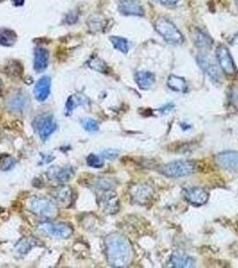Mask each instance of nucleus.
<instances>
[{"mask_svg": "<svg viewBox=\"0 0 238 268\" xmlns=\"http://www.w3.org/2000/svg\"><path fill=\"white\" fill-rule=\"evenodd\" d=\"M235 4H236V7L238 8V0H235Z\"/></svg>", "mask_w": 238, "mask_h": 268, "instance_id": "37", "label": "nucleus"}, {"mask_svg": "<svg viewBox=\"0 0 238 268\" xmlns=\"http://www.w3.org/2000/svg\"><path fill=\"white\" fill-rule=\"evenodd\" d=\"M85 102V98H84L82 95L75 94V95L71 96V97L68 98L67 102H66V106H65L66 112H67V113L72 112L74 108H76L78 106H81V105H83Z\"/></svg>", "mask_w": 238, "mask_h": 268, "instance_id": "27", "label": "nucleus"}, {"mask_svg": "<svg viewBox=\"0 0 238 268\" xmlns=\"http://www.w3.org/2000/svg\"><path fill=\"white\" fill-rule=\"evenodd\" d=\"M152 194V190L147 185H138L133 188L132 196L138 203H145Z\"/></svg>", "mask_w": 238, "mask_h": 268, "instance_id": "19", "label": "nucleus"}, {"mask_svg": "<svg viewBox=\"0 0 238 268\" xmlns=\"http://www.w3.org/2000/svg\"><path fill=\"white\" fill-rule=\"evenodd\" d=\"M197 62L201 68L209 75V77L211 78L212 81H220L221 79L220 71L218 69L216 63L213 61V59L208 54H199L197 56Z\"/></svg>", "mask_w": 238, "mask_h": 268, "instance_id": "8", "label": "nucleus"}, {"mask_svg": "<svg viewBox=\"0 0 238 268\" xmlns=\"http://www.w3.org/2000/svg\"><path fill=\"white\" fill-rule=\"evenodd\" d=\"M50 84L51 81L48 76H43L37 81L34 87V95L37 100L45 101L47 99L50 93Z\"/></svg>", "mask_w": 238, "mask_h": 268, "instance_id": "14", "label": "nucleus"}, {"mask_svg": "<svg viewBox=\"0 0 238 268\" xmlns=\"http://www.w3.org/2000/svg\"><path fill=\"white\" fill-rule=\"evenodd\" d=\"M81 123L84 129H85L87 131L94 132V131H97L99 130V124L93 118H84L81 121Z\"/></svg>", "mask_w": 238, "mask_h": 268, "instance_id": "29", "label": "nucleus"}, {"mask_svg": "<svg viewBox=\"0 0 238 268\" xmlns=\"http://www.w3.org/2000/svg\"><path fill=\"white\" fill-rule=\"evenodd\" d=\"M17 33L10 29L0 30V45L5 47H11L17 42Z\"/></svg>", "mask_w": 238, "mask_h": 268, "instance_id": "22", "label": "nucleus"}, {"mask_svg": "<svg viewBox=\"0 0 238 268\" xmlns=\"http://www.w3.org/2000/svg\"><path fill=\"white\" fill-rule=\"evenodd\" d=\"M170 263L173 267L188 268L195 266V260L184 252H174L170 257Z\"/></svg>", "mask_w": 238, "mask_h": 268, "instance_id": "12", "label": "nucleus"}, {"mask_svg": "<svg viewBox=\"0 0 238 268\" xmlns=\"http://www.w3.org/2000/svg\"><path fill=\"white\" fill-rule=\"evenodd\" d=\"M119 155V151L117 150H113V149H109V150H105V151L101 152V156L102 158H104L106 159H109V160H112L118 157Z\"/></svg>", "mask_w": 238, "mask_h": 268, "instance_id": "31", "label": "nucleus"}, {"mask_svg": "<svg viewBox=\"0 0 238 268\" xmlns=\"http://www.w3.org/2000/svg\"><path fill=\"white\" fill-rule=\"evenodd\" d=\"M35 128L41 139L48 138L57 129V122L51 114H41L35 120Z\"/></svg>", "mask_w": 238, "mask_h": 268, "instance_id": "7", "label": "nucleus"}, {"mask_svg": "<svg viewBox=\"0 0 238 268\" xmlns=\"http://www.w3.org/2000/svg\"><path fill=\"white\" fill-rule=\"evenodd\" d=\"M216 56L218 59V65L226 75H234L236 73V67L232 59L229 50L226 46L219 45L217 48Z\"/></svg>", "mask_w": 238, "mask_h": 268, "instance_id": "6", "label": "nucleus"}, {"mask_svg": "<svg viewBox=\"0 0 238 268\" xmlns=\"http://www.w3.org/2000/svg\"><path fill=\"white\" fill-rule=\"evenodd\" d=\"M167 84L171 90L176 92H186L187 90L186 80L177 75H170L167 81Z\"/></svg>", "mask_w": 238, "mask_h": 268, "instance_id": "21", "label": "nucleus"}, {"mask_svg": "<svg viewBox=\"0 0 238 268\" xmlns=\"http://www.w3.org/2000/svg\"><path fill=\"white\" fill-rule=\"evenodd\" d=\"M233 44L238 45V34L236 36L234 37V40H233Z\"/></svg>", "mask_w": 238, "mask_h": 268, "instance_id": "36", "label": "nucleus"}, {"mask_svg": "<svg viewBox=\"0 0 238 268\" xmlns=\"http://www.w3.org/2000/svg\"><path fill=\"white\" fill-rule=\"evenodd\" d=\"M6 73L11 75L13 77L22 76L23 74V67L20 63L17 61H11L6 66Z\"/></svg>", "mask_w": 238, "mask_h": 268, "instance_id": "28", "label": "nucleus"}, {"mask_svg": "<svg viewBox=\"0 0 238 268\" xmlns=\"http://www.w3.org/2000/svg\"><path fill=\"white\" fill-rule=\"evenodd\" d=\"M0 91H1V84H0Z\"/></svg>", "mask_w": 238, "mask_h": 268, "instance_id": "38", "label": "nucleus"}, {"mask_svg": "<svg viewBox=\"0 0 238 268\" xmlns=\"http://www.w3.org/2000/svg\"><path fill=\"white\" fill-rule=\"evenodd\" d=\"M96 185L98 187L102 188V189H109L112 184L107 179H100L96 183Z\"/></svg>", "mask_w": 238, "mask_h": 268, "instance_id": "35", "label": "nucleus"}, {"mask_svg": "<svg viewBox=\"0 0 238 268\" xmlns=\"http://www.w3.org/2000/svg\"><path fill=\"white\" fill-rule=\"evenodd\" d=\"M192 40L198 49H203V50L211 49L213 45L212 39L207 33L198 28H194L192 31Z\"/></svg>", "mask_w": 238, "mask_h": 268, "instance_id": "13", "label": "nucleus"}, {"mask_svg": "<svg viewBox=\"0 0 238 268\" xmlns=\"http://www.w3.org/2000/svg\"><path fill=\"white\" fill-rule=\"evenodd\" d=\"M52 195L58 205H60L62 207H67L72 202L73 191L71 190V188L67 186H61L53 191Z\"/></svg>", "mask_w": 238, "mask_h": 268, "instance_id": "16", "label": "nucleus"}, {"mask_svg": "<svg viewBox=\"0 0 238 268\" xmlns=\"http://www.w3.org/2000/svg\"><path fill=\"white\" fill-rule=\"evenodd\" d=\"M26 104H27V98L22 93L14 94L8 102L9 108L14 112H22L25 109Z\"/></svg>", "mask_w": 238, "mask_h": 268, "instance_id": "20", "label": "nucleus"}, {"mask_svg": "<svg viewBox=\"0 0 238 268\" xmlns=\"http://www.w3.org/2000/svg\"><path fill=\"white\" fill-rule=\"evenodd\" d=\"M87 64L92 69L98 71L100 73H107L109 70V67L105 62L101 60L99 57H92Z\"/></svg>", "mask_w": 238, "mask_h": 268, "instance_id": "26", "label": "nucleus"}, {"mask_svg": "<svg viewBox=\"0 0 238 268\" xmlns=\"http://www.w3.org/2000/svg\"><path fill=\"white\" fill-rule=\"evenodd\" d=\"M152 1L158 3V4L166 6V7H173V6L178 4L180 0H152Z\"/></svg>", "mask_w": 238, "mask_h": 268, "instance_id": "33", "label": "nucleus"}, {"mask_svg": "<svg viewBox=\"0 0 238 268\" xmlns=\"http://www.w3.org/2000/svg\"><path fill=\"white\" fill-rule=\"evenodd\" d=\"M103 208L109 214H116L119 210V201L114 192L106 193L102 198Z\"/></svg>", "mask_w": 238, "mask_h": 268, "instance_id": "17", "label": "nucleus"}, {"mask_svg": "<svg viewBox=\"0 0 238 268\" xmlns=\"http://www.w3.org/2000/svg\"><path fill=\"white\" fill-rule=\"evenodd\" d=\"M160 172L167 177L178 178L192 175L194 172V165L192 161L178 160L164 165L161 167Z\"/></svg>", "mask_w": 238, "mask_h": 268, "instance_id": "3", "label": "nucleus"}, {"mask_svg": "<svg viewBox=\"0 0 238 268\" xmlns=\"http://www.w3.org/2000/svg\"><path fill=\"white\" fill-rule=\"evenodd\" d=\"M184 195L186 200L195 207H201L209 199V193L202 188H188L184 191Z\"/></svg>", "mask_w": 238, "mask_h": 268, "instance_id": "9", "label": "nucleus"}, {"mask_svg": "<svg viewBox=\"0 0 238 268\" xmlns=\"http://www.w3.org/2000/svg\"><path fill=\"white\" fill-rule=\"evenodd\" d=\"M135 81L140 89H148L153 85L155 76L148 71H141L135 74Z\"/></svg>", "mask_w": 238, "mask_h": 268, "instance_id": "18", "label": "nucleus"}, {"mask_svg": "<svg viewBox=\"0 0 238 268\" xmlns=\"http://www.w3.org/2000/svg\"><path fill=\"white\" fill-rule=\"evenodd\" d=\"M157 33L167 42L172 45H180L184 42V37L178 27L165 17H158L154 25Z\"/></svg>", "mask_w": 238, "mask_h": 268, "instance_id": "2", "label": "nucleus"}, {"mask_svg": "<svg viewBox=\"0 0 238 268\" xmlns=\"http://www.w3.org/2000/svg\"><path fill=\"white\" fill-rule=\"evenodd\" d=\"M49 51L43 48H36L34 50L33 67L37 73L43 72L49 65Z\"/></svg>", "mask_w": 238, "mask_h": 268, "instance_id": "15", "label": "nucleus"}, {"mask_svg": "<svg viewBox=\"0 0 238 268\" xmlns=\"http://www.w3.org/2000/svg\"><path fill=\"white\" fill-rule=\"evenodd\" d=\"M53 174V177L58 182H67L73 176V172L72 168L65 167V168H57L56 172H50Z\"/></svg>", "mask_w": 238, "mask_h": 268, "instance_id": "25", "label": "nucleus"}, {"mask_svg": "<svg viewBox=\"0 0 238 268\" xmlns=\"http://www.w3.org/2000/svg\"><path fill=\"white\" fill-rule=\"evenodd\" d=\"M111 43L113 45L114 48L120 51L122 53L126 54L129 50V44L128 41L125 38L118 36H112L109 38Z\"/></svg>", "mask_w": 238, "mask_h": 268, "instance_id": "24", "label": "nucleus"}, {"mask_svg": "<svg viewBox=\"0 0 238 268\" xmlns=\"http://www.w3.org/2000/svg\"><path fill=\"white\" fill-rule=\"evenodd\" d=\"M216 160L218 165L226 170L237 172L238 152L237 151H227L221 152L217 156Z\"/></svg>", "mask_w": 238, "mask_h": 268, "instance_id": "10", "label": "nucleus"}, {"mask_svg": "<svg viewBox=\"0 0 238 268\" xmlns=\"http://www.w3.org/2000/svg\"><path fill=\"white\" fill-rule=\"evenodd\" d=\"M30 210L43 217H54L57 214V207L48 199L33 198L29 203Z\"/></svg>", "mask_w": 238, "mask_h": 268, "instance_id": "5", "label": "nucleus"}, {"mask_svg": "<svg viewBox=\"0 0 238 268\" xmlns=\"http://www.w3.org/2000/svg\"><path fill=\"white\" fill-rule=\"evenodd\" d=\"M88 27L93 33L100 32L105 27V20L103 17L99 15L92 16L88 20Z\"/></svg>", "mask_w": 238, "mask_h": 268, "instance_id": "23", "label": "nucleus"}, {"mask_svg": "<svg viewBox=\"0 0 238 268\" xmlns=\"http://www.w3.org/2000/svg\"><path fill=\"white\" fill-rule=\"evenodd\" d=\"M106 254L109 264L115 267H125L132 258V247L129 240L118 233L106 238Z\"/></svg>", "mask_w": 238, "mask_h": 268, "instance_id": "1", "label": "nucleus"}, {"mask_svg": "<svg viewBox=\"0 0 238 268\" xmlns=\"http://www.w3.org/2000/svg\"><path fill=\"white\" fill-rule=\"evenodd\" d=\"M15 165V160L12 158H6V159L2 160V162L0 163V169L1 170H9L11 169Z\"/></svg>", "mask_w": 238, "mask_h": 268, "instance_id": "32", "label": "nucleus"}, {"mask_svg": "<svg viewBox=\"0 0 238 268\" xmlns=\"http://www.w3.org/2000/svg\"><path fill=\"white\" fill-rule=\"evenodd\" d=\"M39 231L48 237L66 239L72 234L73 229L67 223H43L39 226Z\"/></svg>", "mask_w": 238, "mask_h": 268, "instance_id": "4", "label": "nucleus"}, {"mask_svg": "<svg viewBox=\"0 0 238 268\" xmlns=\"http://www.w3.org/2000/svg\"><path fill=\"white\" fill-rule=\"evenodd\" d=\"M118 11L124 16L143 17L144 10L138 0H120L118 3Z\"/></svg>", "mask_w": 238, "mask_h": 268, "instance_id": "11", "label": "nucleus"}, {"mask_svg": "<svg viewBox=\"0 0 238 268\" xmlns=\"http://www.w3.org/2000/svg\"><path fill=\"white\" fill-rule=\"evenodd\" d=\"M86 162L90 167H94V168H100L103 166V161L102 159L98 157L96 155H90L86 159Z\"/></svg>", "mask_w": 238, "mask_h": 268, "instance_id": "30", "label": "nucleus"}, {"mask_svg": "<svg viewBox=\"0 0 238 268\" xmlns=\"http://www.w3.org/2000/svg\"><path fill=\"white\" fill-rule=\"evenodd\" d=\"M230 96H231L230 101L232 102V104L234 106L238 107V88H234V89H232Z\"/></svg>", "mask_w": 238, "mask_h": 268, "instance_id": "34", "label": "nucleus"}]
</instances>
